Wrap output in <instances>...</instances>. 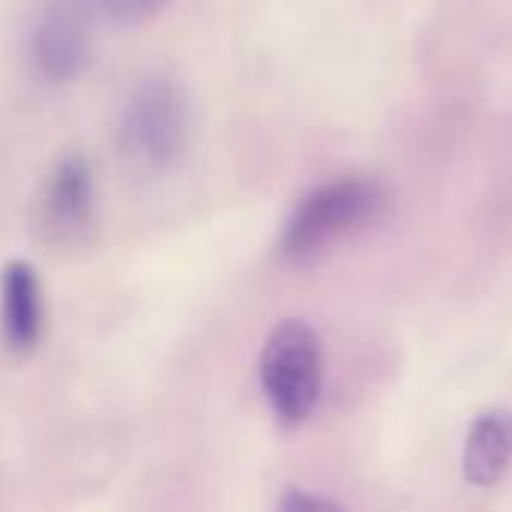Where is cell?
<instances>
[{
    "instance_id": "obj_1",
    "label": "cell",
    "mask_w": 512,
    "mask_h": 512,
    "mask_svg": "<svg viewBox=\"0 0 512 512\" xmlns=\"http://www.w3.org/2000/svg\"><path fill=\"white\" fill-rule=\"evenodd\" d=\"M189 144V102L174 78L150 75L123 102L117 153L141 174L177 165Z\"/></svg>"
},
{
    "instance_id": "obj_2",
    "label": "cell",
    "mask_w": 512,
    "mask_h": 512,
    "mask_svg": "<svg viewBox=\"0 0 512 512\" xmlns=\"http://www.w3.org/2000/svg\"><path fill=\"white\" fill-rule=\"evenodd\" d=\"M384 201V189L363 177H342L312 189L285 225L282 255L300 261L327 249L339 237L375 222Z\"/></svg>"
},
{
    "instance_id": "obj_3",
    "label": "cell",
    "mask_w": 512,
    "mask_h": 512,
    "mask_svg": "<svg viewBox=\"0 0 512 512\" xmlns=\"http://www.w3.org/2000/svg\"><path fill=\"white\" fill-rule=\"evenodd\" d=\"M261 387L285 426L303 423L321 396V345L306 321L288 318L264 342Z\"/></svg>"
},
{
    "instance_id": "obj_4",
    "label": "cell",
    "mask_w": 512,
    "mask_h": 512,
    "mask_svg": "<svg viewBox=\"0 0 512 512\" xmlns=\"http://www.w3.org/2000/svg\"><path fill=\"white\" fill-rule=\"evenodd\" d=\"M99 6H105V0H42L30 51L48 81H72L87 69Z\"/></svg>"
},
{
    "instance_id": "obj_5",
    "label": "cell",
    "mask_w": 512,
    "mask_h": 512,
    "mask_svg": "<svg viewBox=\"0 0 512 512\" xmlns=\"http://www.w3.org/2000/svg\"><path fill=\"white\" fill-rule=\"evenodd\" d=\"M96 204V186L90 162L81 153H66L54 162L42 195H39V225L54 243H75L90 231Z\"/></svg>"
},
{
    "instance_id": "obj_6",
    "label": "cell",
    "mask_w": 512,
    "mask_h": 512,
    "mask_svg": "<svg viewBox=\"0 0 512 512\" xmlns=\"http://www.w3.org/2000/svg\"><path fill=\"white\" fill-rule=\"evenodd\" d=\"M0 330L3 342L24 354L42 336V291L27 261H9L0 276Z\"/></svg>"
},
{
    "instance_id": "obj_7",
    "label": "cell",
    "mask_w": 512,
    "mask_h": 512,
    "mask_svg": "<svg viewBox=\"0 0 512 512\" xmlns=\"http://www.w3.org/2000/svg\"><path fill=\"white\" fill-rule=\"evenodd\" d=\"M512 459V411L495 408L474 420L465 444V480L495 486Z\"/></svg>"
},
{
    "instance_id": "obj_8",
    "label": "cell",
    "mask_w": 512,
    "mask_h": 512,
    "mask_svg": "<svg viewBox=\"0 0 512 512\" xmlns=\"http://www.w3.org/2000/svg\"><path fill=\"white\" fill-rule=\"evenodd\" d=\"M171 0H105V9L111 18L123 21V24H141L150 21L153 15H159Z\"/></svg>"
},
{
    "instance_id": "obj_9",
    "label": "cell",
    "mask_w": 512,
    "mask_h": 512,
    "mask_svg": "<svg viewBox=\"0 0 512 512\" xmlns=\"http://www.w3.org/2000/svg\"><path fill=\"white\" fill-rule=\"evenodd\" d=\"M279 512H345L339 504L309 495V492H288L279 504Z\"/></svg>"
}]
</instances>
